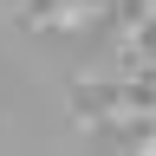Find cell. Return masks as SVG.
Listing matches in <instances>:
<instances>
[]
</instances>
